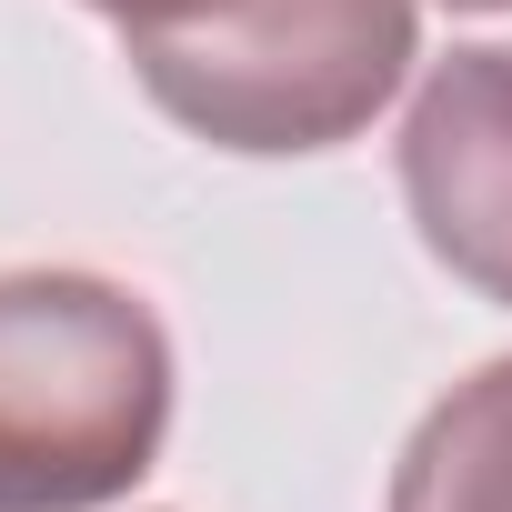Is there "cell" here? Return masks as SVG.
I'll use <instances>...</instances> for the list:
<instances>
[{
    "label": "cell",
    "instance_id": "7a4b0ae2",
    "mask_svg": "<svg viewBox=\"0 0 512 512\" xmlns=\"http://www.w3.org/2000/svg\"><path fill=\"white\" fill-rule=\"evenodd\" d=\"M171 432V332L101 272H0V512H101Z\"/></svg>",
    "mask_w": 512,
    "mask_h": 512
},
{
    "label": "cell",
    "instance_id": "5b68a950",
    "mask_svg": "<svg viewBox=\"0 0 512 512\" xmlns=\"http://www.w3.org/2000/svg\"><path fill=\"white\" fill-rule=\"evenodd\" d=\"M452 11H512V0H452Z\"/></svg>",
    "mask_w": 512,
    "mask_h": 512
},
{
    "label": "cell",
    "instance_id": "3957f363",
    "mask_svg": "<svg viewBox=\"0 0 512 512\" xmlns=\"http://www.w3.org/2000/svg\"><path fill=\"white\" fill-rule=\"evenodd\" d=\"M402 201L452 282L512 302V51L432 61L402 121Z\"/></svg>",
    "mask_w": 512,
    "mask_h": 512
},
{
    "label": "cell",
    "instance_id": "277c9868",
    "mask_svg": "<svg viewBox=\"0 0 512 512\" xmlns=\"http://www.w3.org/2000/svg\"><path fill=\"white\" fill-rule=\"evenodd\" d=\"M392 512H512V362H482L412 422Z\"/></svg>",
    "mask_w": 512,
    "mask_h": 512
},
{
    "label": "cell",
    "instance_id": "6da1fadb",
    "mask_svg": "<svg viewBox=\"0 0 512 512\" xmlns=\"http://www.w3.org/2000/svg\"><path fill=\"white\" fill-rule=\"evenodd\" d=\"M141 91L211 151H332L412 71V0H91Z\"/></svg>",
    "mask_w": 512,
    "mask_h": 512
}]
</instances>
